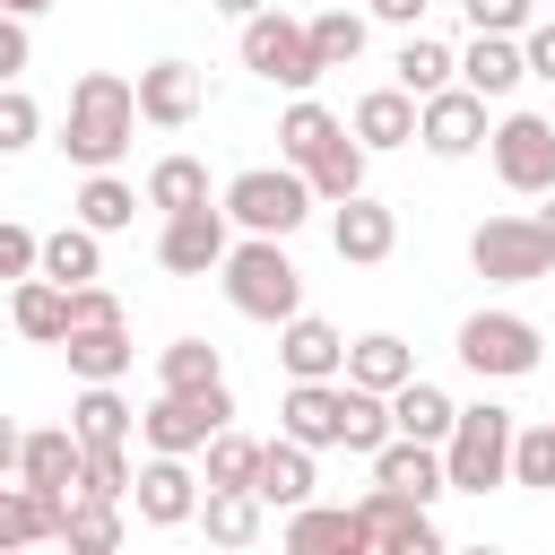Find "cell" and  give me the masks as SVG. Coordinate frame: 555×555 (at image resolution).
Instances as JSON below:
<instances>
[{"label": "cell", "mask_w": 555, "mask_h": 555, "mask_svg": "<svg viewBox=\"0 0 555 555\" xmlns=\"http://www.w3.org/2000/svg\"><path fill=\"white\" fill-rule=\"evenodd\" d=\"M347 130H356L364 147H408V139L425 130V95H408V87H373V95H356Z\"/></svg>", "instance_id": "ffe728a7"}, {"label": "cell", "mask_w": 555, "mask_h": 555, "mask_svg": "<svg viewBox=\"0 0 555 555\" xmlns=\"http://www.w3.org/2000/svg\"><path fill=\"white\" fill-rule=\"evenodd\" d=\"M139 113H147L156 130H182V121L199 113V69H191V61H147V69H139Z\"/></svg>", "instance_id": "44dd1931"}, {"label": "cell", "mask_w": 555, "mask_h": 555, "mask_svg": "<svg viewBox=\"0 0 555 555\" xmlns=\"http://www.w3.org/2000/svg\"><path fill=\"white\" fill-rule=\"evenodd\" d=\"M330 243H338V260H356V269H382L390 251H399V217L382 208V199H338V217H330Z\"/></svg>", "instance_id": "ac0fdd59"}, {"label": "cell", "mask_w": 555, "mask_h": 555, "mask_svg": "<svg viewBox=\"0 0 555 555\" xmlns=\"http://www.w3.org/2000/svg\"><path fill=\"white\" fill-rule=\"evenodd\" d=\"M520 43H529V78H546V87H555V26H529Z\"/></svg>", "instance_id": "c3c4849f"}, {"label": "cell", "mask_w": 555, "mask_h": 555, "mask_svg": "<svg viewBox=\"0 0 555 555\" xmlns=\"http://www.w3.org/2000/svg\"><path fill=\"white\" fill-rule=\"evenodd\" d=\"M347 382H364V390H399V382H416V356H408V338H390V330H364V338H347Z\"/></svg>", "instance_id": "83f0119b"}, {"label": "cell", "mask_w": 555, "mask_h": 555, "mask_svg": "<svg viewBox=\"0 0 555 555\" xmlns=\"http://www.w3.org/2000/svg\"><path fill=\"white\" fill-rule=\"evenodd\" d=\"M0 9H9V17H43L52 0H0Z\"/></svg>", "instance_id": "816d5d0a"}, {"label": "cell", "mask_w": 555, "mask_h": 555, "mask_svg": "<svg viewBox=\"0 0 555 555\" xmlns=\"http://www.w3.org/2000/svg\"><path fill=\"white\" fill-rule=\"evenodd\" d=\"M251 477H260V442H243V434L225 425V434L208 442V486H251Z\"/></svg>", "instance_id": "b9f144b4"}, {"label": "cell", "mask_w": 555, "mask_h": 555, "mask_svg": "<svg viewBox=\"0 0 555 555\" xmlns=\"http://www.w3.org/2000/svg\"><path fill=\"white\" fill-rule=\"evenodd\" d=\"M364 156H373V147H364L356 130H338V139H330V147H321L304 173H312V191L338 208V199H356V191H364Z\"/></svg>", "instance_id": "836d02e7"}, {"label": "cell", "mask_w": 555, "mask_h": 555, "mask_svg": "<svg viewBox=\"0 0 555 555\" xmlns=\"http://www.w3.org/2000/svg\"><path fill=\"white\" fill-rule=\"evenodd\" d=\"M338 130H347V121H338L330 104H312V95H295V104L278 113V156H286V165H312V156H321V147L338 139Z\"/></svg>", "instance_id": "1f68e13d"}, {"label": "cell", "mask_w": 555, "mask_h": 555, "mask_svg": "<svg viewBox=\"0 0 555 555\" xmlns=\"http://www.w3.org/2000/svg\"><path fill=\"white\" fill-rule=\"evenodd\" d=\"M373 477L399 486V494H416V503L451 494V460H442V442H416V434H390V442L373 451Z\"/></svg>", "instance_id": "d6986e66"}, {"label": "cell", "mask_w": 555, "mask_h": 555, "mask_svg": "<svg viewBox=\"0 0 555 555\" xmlns=\"http://www.w3.org/2000/svg\"><path fill=\"white\" fill-rule=\"evenodd\" d=\"M69 425H78L87 442H130V425H139V416H130V399H121L113 382H87V390H78V408H69Z\"/></svg>", "instance_id": "74e56055"}, {"label": "cell", "mask_w": 555, "mask_h": 555, "mask_svg": "<svg viewBox=\"0 0 555 555\" xmlns=\"http://www.w3.org/2000/svg\"><path fill=\"white\" fill-rule=\"evenodd\" d=\"M460 78H468L477 95H494V104H503V95L529 78V43H520V35H477V43L460 52Z\"/></svg>", "instance_id": "484cf974"}, {"label": "cell", "mask_w": 555, "mask_h": 555, "mask_svg": "<svg viewBox=\"0 0 555 555\" xmlns=\"http://www.w3.org/2000/svg\"><path fill=\"white\" fill-rule=\"evenodd\" d=\"M364 9H373V17H390V26H416V17H425V0H364Z\"/></svg>", "instance_id": "681fc988"}, {"label": "cell", "mask_w": 555, "mask_h": 555, "mask_svg": "<svg viewBox=\"0 0 555 555\" xmlns=\"http://www.w3.org/2000/svg\"><path fill=\"white\" fill-rule=\"evenodd\" d=\"M356 512H364V529H373L382 555H434V546H442V529L425 520V503L399 494V486H382V477H373V494H364Z\"/></svg>", "instance_id": "5bb4252c"}, {"label": "cell", "mask_w": 555, "mask_h": 555, "mask_svg": "<svg viewBox=\"0 0 555 555\" xmlns=\"http://www.w3.org/2000/svg\"><path fill=\"white\" fill-rule=\"evenodd\" d=\"M243 69L269 78V87H295V95H312V78H330V61L312 43V17H286L278 0L260 17H243Z\"/></svg>", "instance_id": "277c9868"}, {"label": "cell", "mask_w": 555, "mask_h": 555, "mask_svg": "<svg viewBox=\"0 0 555 555\" xmlns=\"http://www.w3.org/2000/svg\"><path fill=\"white\" fill-rule=\"evenodd\" d=\"M217 382H225V356L208 338H173L156 356V390H217Z\"/></svg>", "instance_id": "8d00e7d4"}, {"label": "cell", "mask_w": 555, "mask_h": 555, "mask_svg": "<svg viewBox=\"0 0 555 555\" xmlns=\"http://www.w3.org/2000/svg\"><path fill=\"white\" fill-rule=\"evenodd\" d=\"M61 546L69 555H113L121 546V494H69V520H61Z\"/></svg>", "instance_id": "f1b7e54d"}, {"label": "cell", "mask_w": 555, "mask_h": 555, "mask_svg": "<svg viewBox=\"0 0 555 555\" xmlns=\"http://www.w3.org/2000/svg\"><path fill=\"white\" fill-rule=\"evenodd\" d=\"M225 208H182V217H165V234H156V269H173V278H208V269H225Z\"/></svg>", "instance_id": "8fae6325"}, {"label": "cell", "mask_w": 555, "mask_h": 555, "mask_svg": "<svg viewBox=\"0 0 555 555\" xmlns=\"http://www.w3.org/2000/svg\"><path fill=\"white\" fill-rule=\"evenodd\" d=\"M538 321H520V312H468L460 321V364L468 373H486V382H520V373H538Z\"/></svg>", "instance_id": "ba28073f"}, {"label": "cell", "mask_w": 555, "mask_h": 555, "mask_svg": "<svg viewBox=\"0 0 555 555\" xmlns=\"http://www.w3.org/2000/svg\"><path fill=\"white\" fill-rule=\"evenodd\" d=\"M61 520H69V494H43V486H26V477L0 494V546H35V538L61 546Z\"/></svg>", "instance_id": "cb8c5ba5"}, {"label": "cell", "mask_w": 555, "mask_h": 555, "mask_svg": "<svg viewBox=\"0 0 555 555\" xmlns=\"http://www.w3.org/2000/svg\"><path fill=\"white\" fill-rule=\"evenodd\" d=\"M234 425V390L217 382V390H156L147 399V416H139V434H147V451H208L217 434Z\"/></svg>", "instance_id": "8992f818"}, {"label": "cell", "mask_w": 555, "mask_h": 555, "mask_svg": "<svg viewBox=\"0 0 555 555\" xmlns=\"http://www.w3.org/2000/svg\"><path fill=\"white\" fill-rule=\"evenodd\" d=\"M486 147H494L503 191H529V199L555 191V121H546V113H503Z\"/></svg>", "instance_id": "9c48e42d"}, {"label": "cell", "mask_w": 555, "mask_h": 555, "mask_svg": "<svg viewBox=\"0 0 555 555\" xmlns=\"http://www.w3.org/2000/svg\"><path fill=\"white\" fill-rule=\"evenodd\" d=\"M69 312H78V321H69V330H95V321H121V295H113V286H95V278H87V286H69Z\"/></svg>", "instance_id": "bcb514c9"}, {"label": "cell", "mask_w": 555, "mask_h": 555, "mask_svg": "<svg viewBox=\"0 0 555 555\" xmlns=\"http://www.w3.org/2000/svg\"><path fill=\"white\" fill-rule=\"evenodd\" d=\"M278 364H286V382H338L347 373V338L321 312H295V321H278Z\"/></svg>", "instance_id": "2e32d148"}, {"label": "cell", "mask_w": 555, "mask_h": 555, "mask_svg": "<svg viewBox=\"0 0 555 555\" xmlns=\"http://www.w3.org/2000/svg\"><path fill=\"white\" fill-rule=\"evenodd\" d=\"M9 321H17V338H35V347H61L69 338V286L61 278H17V295H9Z\"/></svg>", "instance_id": "7402d4cb"}, {"label": "cell", "mask_w": 555, "mask_h": 555, "mask_svg": "<svg viewBox=\"0 0 555 555\" xmlns=\"http://www.w3.org/2000/svg\"><path fill=\"white\" fill-rule=\"evenodd\" d=\"M512 442H520V416H512V408H494V399L460 408V425H451V442H442L451 494H494V486H512Z\"/></svg>", "instance_id": "3957f363"}, {"label": "cell", "mask_w": 555, "mask_h": 555, "mask_svg": "<svg viewBox=\"0 0 555 555\" xmlns=\"http://www.w3.org/2000/svg\"><path fill=\"white\" fill-rule=\"evenodd\" d=\"M69 208H78V217H87L95 234H121V225L139 217V191H130V182H121V173L104 165V173H87V182H78V199H69Z\"/></svg>", "instance_id": "d590c367"}, {"label": "cell", "mask_w": 555, "mask_h": 555, "mask_svg": "<svg viewBox=\"0 0 555 555\" xmlns=\"http://www.w3.org/2000/svg\"><path fill=\"white\" fill-rule=\"evenodd\" d=\"M139 468H130V442H87V494H121L130 503Z\"/></svg>", "instance_id": "7bdbcfd3"}, {"label": "cell", "mask_w": 555, "mask_h": 555, "mask_svg": "<svg viewBox=\"0 0 555 555\" xmlns=\"http://www.w3.org/2000/svg\"><path fill=\"white\" fill-rule=\"evenodd\" d=\"M364 546H373V529L347 503H295L286 512V555H364Z\"/></svg>", "instance_id": "e0dca14e"}, {"label": "cell", "mask_w": 555, "mask_h": 555, "mask_svg": "<svg viewBox=\"0 0 555 555\" xmlns=\"http://www.w3.org/2000/svg\"><path fill=\"white\" fill-rule=\"evenodd\" d=\"M9 468L26 486H43V494H78L87 486V434L78 425H35V434H17Z\"/></svg>", "instance_id": "30bf717a"}, {"label": "cell", "mask_w": 555, "mask_h": 555, "mask_svg": "<svg viewBox=\"0 0 555 555\" xmlns=\"http://www.w3.org/2000/svg\"><path fill=\"white\" fill-rule=\"evenodd\" d=\"M9 17V9H0ZM26 52H35V35H26V17H9L0 26V78H26Z\"/></svg>", "instance_id": "7dc6e473"}, {"label": "cell", "mask_w": 555, "mask_h": 555, "mask_svg": "<svg viewBox=\"0 0 555 555\" xmlns=\"http://www.w3.org/2000/svg\"><path fill=\"white\" fill-rule=\"evenodd\" d=\"M61 356H69V373H78V382H121L139 347H130V330H121V321H95V330H69V338H61Z\"/></svg>", "instance_id": "4316f807"}, {"label": "cell", "mask_w": 555, "mask_h": 555, "mask_svg": "<svg viewBox=\"0 0 555 555\" xmlns=\"http://www.w3.org/2000/svg\"><path fill=\"white\" fill-rule=\"evenodd\" d=\"M43 278H61V286H87V278H104V234H95L87 217H69L61 234H43Z\"/></svg>", "instance_id": "f546056e"}, {"label": "cell", "mask_w": 555, "mask_h": 555, "mask_svg": "<svg viewBox=\"0 0 555 555\" xmlns=\"http://www.w3.org/2000/svg\"><path fill=\"white\" fill-rule=\"evenodd\" d=\"M512 486L555 494V425H520V442H512Z\"/></svg>", "instance_id": "f35d334b"}, {"label": "cell", "mask_w": 555, "mask_h": 555, "mask_svg": "<svg viewBox=\"0 0 555 555\" xmlns=\"http://www.w3.org/2000/svg\"><path fill=\"white\" fill-rule=\"evenodd\" d=\"M0 278H43V234L35 225H0Z\"/></svg>", "instance_id": "ee69618b"}, {"label": "cell", "mask_w": 555, "mask_h": 555, "mask_svg": "<svg viewBox=\"0 0 555 555\" xmlns=\"http://www.w3.org/2000/svg\"><path fill=\"white\" fill-rule=\"evenodd\" d=\"M199 529H208V546H251V538L269 529V494H260V486H208Z\"/></svg>", "instance_id": "d4e9b609"}, {"label": "cell", "mask_w": 555, "mask_h": 555, "mask_svg": "<svg viewBox=\"0 0 555 555\" xmlns=\"http://www.w3.org/2000/svg\"><path fill=\"white\" fill-rule=\"evenodd\" d=\"M130 503H139V520L147 529H182V520H199V477L182 468V451H147V468H139V486H130Z\"/></svg>", "instance_id": "7c38bea8"}, {"label": "cell", "mask_w": 555, "mask_h": 555, "mask_svg": "<svg viewBox=\"0 0 555 555\" xmlns=\"http://www.w3.org/2000/svg\"><path fill=\"white\" fill-rule=\"evenodd\" d=\"M260 494H269V512H295V503H312V442H295V434H278V442H260V477H251Z\"/></svg>", "instance_id": "603a6c76"}, {"label": "cell", "mask_w": 555, "mask_h": 555, "mask_svg": "<svg viewBox=\"0 0 555 555\" xmlns=\"http://www.w3.org/2000/svg\"><path fill=\"white\" fill-rule=\"evenodd\" d=\"M390 69H399V87H408V95H442V87L460 78V52L408 26V43H399V61H390Z\"/></svg>", "instance_id": "d6a6232c"}, {"label": "cell", "mask_w": 555, "mask_h": 555, "mask_svg": "<svg viewBox=\"0 0 555 555\" xmlns=\"http://www.w3.org/2000/svg\"><path fill=\"white\" fill-rule=\"evenodd\" d=\"M147 208H165V217L208 208V165H199V156H156V165H147Z\"/></svg>", "instance_id": "e575fe53"}, {"label": "cell", "mask_w": 555, "mask_h": 555, "mask_svg": "<svg viewBox=\"0 0 555 555\" xmlns=\"http://www.w3.org/2000/svg\"><path fill=\"white\" fill-rule=\"evenodd\" d=\"M35 130H43V113H35V95H26V78H9V87H0V156H17V147H35Z\"/></svg>", "instance_id": "60d3db41"}, {"label": "cell", "mask_w": 555, "mask_h": 555, "mask_svg": "<svg viewBox=\"0 0 555 555\" xmlns=\"http://www.w3.org/2000/svg\"><path fill=\"white\" fill-rule=\"evenodd\" d=\"M208 9H217V17H234V26H243V17H260V9H269V0H208Z\"/></svg>", "instance_id": "f907efd6"}, {"label": "cell", "mask_w": 555, "mask_h": 555, "mask_svg": "<svg viewBox=\"0 0 555 555\" xmlns=\"http://www.w3.org/2000/svg\"><path fill=\"white\" fill-rule=\"evenodd\" d=\"M217 278H225V304H234L243 321H269V330H278V321L304 312V269L286 260V234H251V243H234Z\"/></svg>", "instance_id": "7a4b0ae2"}, {"label": "cell", "mask_w": 555, "mask_h": 555, "mask_svg": "<svg viewBox=\"0 0 555 555\" xmlns=\"http://www.w3.org/2000/svg\"><path fill=\"white\" fill-rule=\"evenodd\" d=\"M390 416H399V434H416V442H451V425H460V408H451V390H434L425 373L390 390Z\"/></svg>", "instance_id": "4dcf8cb0"}, {"label": "cell", "mask_w": 555, "mask_h": 555, "mask_svg": "<svg viewBox=\"0 0 555 555\" xmlns=\"http://www.w3.org/2000/svg\"><path fill=\"white\" fill-rule=\"evenodd\" d=\"M477 35H529V0H460Z\"/></svg>", "instance_id": "f6af8a7d"}, {"label": "cell", "mask_w": 555, "mask_h": 555, "mask_svg": "<svg viewBox=\"0 0 555 555\" xmlns=\"http://www.w3.org/2000/svg\"><path fill=\"white\" fill-rule=\"evenodd\" d=\"M486 104H494V95H477V87L460 78V87L425 95V130H416V139H425L434 156H477V147L494 139V130H486Z\"/></svg>", "instance_id": "4fadbf2b"}, {"label": "cell", "mask_w": 555, "mask_h": 555, "mask_svg": "<svg viewBox=\"0 0 555 555\" xmlns=\"http://www.w3.org/2000/svg\"><path fill=\"white\" fill-rule=\"evenodd\" d=\"M278 434H295V442H312V451L347 442V382H286Z\"/></svg>", "instance_id": "9a60e30c"}, {"label": "cell", "mask_w": 555, "mask_h": 555, "mask_svg": "<svg viewBox=\"0 0 555 555\" xmlns=\"http://www.w3.org/2000/svg\"><path fill=\"white\" fill-rule=\"evenodd\" d=\"M538 225H546V234H555V191H546V208H538Z\"/></svg>", "instance_id": "f5cc1de1"}, {"label": "cell", "mask_w": 555, "mask_h": 555, "mask_svg": "<svg viewBox=\"0 0 555 555\" xmlns=\"http://www.w3.org/2000/svg\"><path fill=\"white\" fill-rule=\"evenodd\" d=\"M312 43H321L330 69H347V61H364V17H356V9H321V17H312Z\"/></svg>", "instance_id": "ab89813d"}, {"label": "cell", "mask_w": 555, "mask_h": 555, "mask_svg": "<svg viewBox=\"0 0 555 555\" xmlns=\"http://www.w3.org/2000/svg\"><path fill=\"white\" fill-rule=\"evenodd\" d=\"M139 121H147V113H139V87H130V78H113V69H87V78L69 87L61 147H69V165L104 173V165L130 147V130H139Z\"/></svg>", "instance_id": "6da1fadb"}, {"label": "cell", "mask_w": 555, "mask_h": 555, "mask_svg": "<svg viewBox=\"0 0 555 555\" xmlns=\"http://www.w3.org/2000/svg\"><path fill=\"white\" fill-rule=\"evenodd\" d=\"M312 173L304 165H251V173H234L225 182V217L243 225V234H295L304 217H312Z\"/></svg>", "instance_id": "5b68a950"}, {"label": "cell", "mask_w": 555, "mask_h": 555, "mask_svg": "<svg viewBox=\"0 0 555 555\" xmlns=\"http://www.w3.org/2000/svg\"><path fill=\"white\" fill-rule=\"evenodd\" d=\"M468 260H477V278H494V286H529V278L555 269V234H546L538 217H486V225L468 234Z\"/></svg>", "instance_id": "52a82bcc"}]
</instances>
